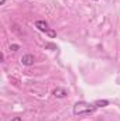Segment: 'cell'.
Segmentation results:
<instances>
[{
  "label": "cell",
  "mask_w": 120,
  "mask_h": 121,
  "mask_svg": "<svg viewBox=\"0 0 120 121\" xmlns=\"http://www.w3.org/2000/svg\"><path fill=\"white\" fill-rule=\"evenodd\" d=\"M6 3V0H0V4H4Z\"/></svg>",
  "instance_id": "cell-8"
},
{
  "label": "cell",
  "mask_w": 120,
  "mask_h": 121,
  "mask_svg": "<svg viewBox=\"0 0 120 121\" xmlns=\"http://www.w3.org/2000/svg\"><path fill=\"white\" fill-rule=\"evenodd\" d=\"M21 63L26 65V66H31V65H34V56H32L31 54L24 55V56L21 58Z\"/></svg>",
  "instance_id": "cell-3"
},
{
  "label": "cell",
  "mask_w": 120,
  "mask_h": 121,
  "mask_svg": "<svg viewBox=\"0 0 120 121\" xmlns=\"http://www.w3.org/2000/svg\"><path fill=\"white\" fill-rule=\"evenodd\" d=\"M66 94H68L66 90H65V89H62V87H57V89L54 90V96H55V97H58V99H64Z\"/></svg>",
  "instance_id": "cell-4"
},
{
  "label": "cell",
  "mask_w": 120,
  "mask_h": 121,
  "mask_svg": "<svg viewBox=\"0 0 120 121\" xmlns=\"http://www.w3.org/2000/svg\"><path fill=\"white\" fill-rule=\"evenodd\" d=\"M97 107L95 104H90V103H86V101H78L75 103L74 106V114L75 116H83V114H92Z\"/></svg>",
  "instance_id": "cell-1"
},
{
  "label": "cell",
  "mask_w": 120,
  "mask_h": 121,
  "mask_svg": "<svg viewBox=\"0 0 120 121\" xmlns=\"http://www.w3.org/2000/svg\"><path fill=\"white\" fill-rule=\"evenodd\" d=\"M10 49L16 52V51H18V49H20V45H17V44H13V45H10Z\"/></svg>",
  "instance_id": "cell-6"
},
{
  "label": "cell",
  "mask_w": 120,
  "mask_h": 121,
  "mask_svg": "<svg viewBox=\"0 0 120 121\" xmlns=\"http://www.w3.org/2000/svg\"><path fill=\"white\" fill-rule=\"evenodd\" d=\"M35 27L38 28L40 31H42V32H45L48 37H51V38H55L57 37V32L54 30H51L50 27H48V24L45 23V21H41V20H38V21H35Z\"/></svg>",
  "instance_id": "cell-2"
},
{
  "label": "cell",
  "mask_w": 120,
  "mask_h": 121,
  "mask_svg": "<svg viewBox=\"0 0 120 121\" xmlns=\"http://www.w3.org/2000/svg\"><path fill=\"white\" fill-rule=\"evenodd\" d=\"M11 121H23V120H21L20 117H14V118H13V120H11Z\"/></svg>",
  "instance_id": "cell-7"
},
{
  "label": "cell",
  "mask_w": 120,
  "mask_h": 121,
  "mask_svg": "<svg viewBox=\"0 0 120 121\" xmlns=\"http://www.w3.org/2000/svg\"><path fill=\"white\" fill-rule=\"evenodd\" d=\"M93 104L96 107H106V106H109V100H96Z\"/></svg>",
  "instance_id": "cell-5"
},
{
  "label": "cell",
  "mask_w": 120,
  "mask_h": 121,
  "mask_svg": "<svg viewBox=\"0 0 120 121\" xmlns=\"http://www.w3.org/2000/svg\"><path fill=\"white\" fill-rule=\"evenodd\" d=\"M95 1H97V0H95Z\"/></svg>",
  "instance_id": "cell-9"
}]
</instances>
